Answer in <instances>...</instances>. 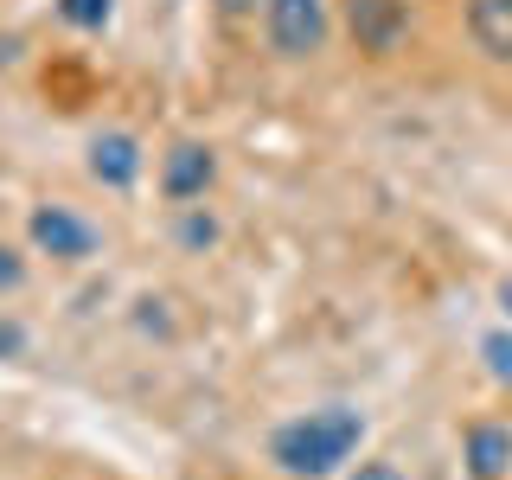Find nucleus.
Here are the masks:
<instances>
[{
    "mask_svg": "<svg viewBox=\"0 0 512 480\" xmlns=\"http://www.w3.org/2000/svg\"><path fill=\"white\" fill-rule=\"evenodd\" d=\"M365 442V416L352 404H320V410H301L288 423L269 429V461L288 474V480H333L359 455Z\"/></svg>",
    "mask_w": 512,
    "mask_h": 480,
    "instance_id": "nucleus-1",
    "label": "nucleus"
},
{
    "mask_svg": "<svg viewBox=\"0 0 512 480\" xmlns=\"http://www.w3.org/2000/svg\"><path fill=\"white\" fill-rule=\"evenodd\" d=\"M26 250L58 263V269H84L103 256V224L90 212H77L71 199H39L26 212Z\"/></svg>",
    "mask_w": 512,
    "mask_h": 480,
    "instance_id": "nucleus-2",
    "label": "nucleus"
},
{
    "mask_svg": "<svg viewBox=\"0 0 512 480\" xmlns=\"http://www.w3.org/2000/svg\"><path fill=\"white\" fill-rule=\"evenodd\" d=\"M327 32H333V0H263V39L276 58L288 64L314 58Z\"/></svg>",
    "mask_w": 512,
    "mask_h": 480,
    "instance_id": "nucleus-3",
    "label": "nucleus"
},
{
    "mask_svg": "<svg viewBox=\"0 0 512 480\" xmlns=\"http://www.w3.org/2000/svg\"><path fill=\"white\" fill-rule=\"evenodd\" d=\"M84 173L103 192H135L141 173H148V148H141L135 128H96L84 141Z\"/></svg>",
    "mask_w": 512,
    "mask_h": 480,
    "instance_id": "nucleus-4",
    "label": "nucleus"
},
{
    "mask_svg": "<svg viewBox=\"0 0 512 480\" xmlns=\"http://www.w3.org/2000/svg\"><path fill=\"white\" fill-rule=\"evenodd\" d=\"M340 26L365 58H391L410 39V0H340Z\"/></svg>",
    "mask_w": 512,
    "mask_h": 480,
    "instance_id": "nucleus-5",
    "label": "nucleus"
},
{
    "mask_svg": "<svg viewBox=\"0 0 512 480\" xmlns=\"http://www.w3.org/2000/svg\"><path fill=\"white\" fill-rule=\"evenodd\" d=\"M218 186V148L212 141H173L160 154V199L167 205H199Z\"/></svg>",
    "mask_w": 512,
    "mask_h": 480,
    "instance_id": "nucleus-6",
    "label": "nucleus"
},
{
    "mask_svg": "<svg viewBox=\"0 0 512 480\" xmlns=\"http://www.w3.org/2000/svg\"><path fill=\"white\" fill-rule=\"evenodd\" d=\"M461 461H468V480H512V423L506 416H474L461 429Z\"/></svg>",
    "mask_w": 512,
    "mask_h": 480,
    "instance_id": "nucleus-7",
    "label": "nucleus"
},
{
    "mask_svg": "<svg viewBox=\"0 0 512 480\" xmlns=\"http://www.w3.org/2000/svg\"><path fill=\"white\" fill-rule=\"evenodd\" d=\"M461 26L480 58L512 71V0H461Z\"/></svg>",
    "mask_w": 512,
    "mask_h": 480,
    "instance_id": "nucleus-8",
    "label": "nucleus"
},
{
    "mask_svg": "<svg viewBox=\"0 0 512 480\" xmlns=\"http://www.w3.org/2000/svg\"><path fill=\"white\" fill-rule=\"evenodd\" d=\"M218 237H224V224H218V212H205V199L199 205H173V244H180V250L205 256Z\"/></svg>",
    "mask_w": 512,
    "mask_h": 480,
    "instance_id": "nucleus-9",
    "label": "nucleus"
},
{
    "mask_svg": "<svg viewBox=\"0 0 512 480\" xmlns=\"http://www.w3.org/2000/svg\"><path fill=\"white\" fill-rule=\"evenodd\" d=\"M26 288H32V250H20L13 237H0V308L20 301Z\"/></svg>",
    "mask_w": 512,
    "mask_h": 480,
    "instance_id": "nucleus-10",
    "label": "nucleus"
},
{
    "mask_svg": "<svg viewBox=\"0 0 512 480\" xmlns=\"http://www.w3.org/2000/svg\"><path fill=\"white\" fill-rule=\"evenodd\" d=\"M480 365L493 372V384H506V391H512V320L480 333Z\"/></svg>",
    "mask_w": 512,
    "mask_h": 480,
    "instance_id": "nucleus-11",
    "label": "nucleus"
},
{
    "mask_svg": "<svg viewBox=\"0 0 512 480\" xmlns=\"http://www.w3.org/2000/svg\"><path fill=\"white\" fill-rule=\"evenodd\" d=\"M109 13H116V0H58V20L71 32H103Z\"/></svg>",
    "mask_w": 512,
    "mask_h": 480,
    "instance_id": "nucleus-12",
    "label": "nucleus"
},
{
    "mask_svg": "<svg viewBox=\"0 0 512 480\" xmlns=\"http://www.w3.org/2000/svg\"><path fill=\"white\" fill-rule=\"evenodd\" d=\"M346 480H410V474L397 468V461H359V468H352Z\"/></svg>",
    "mask_w": 512,
    "mask_h": 480,
    "instance_id": "nucleus-13",
    "label": "nucleus"
},
{
    "mask_svg": "<svg viewBox=\"0 0 512 480\" xmlns=\"http://www.w3.org/2000/svg\"><path fill=\"white\" fill-rule=\"evenodd\" d=\"M218 13H224V20H256V13H263V0H218Z\"/></svg>",
    "mask_w": 512,
    "mask_h": 480,
    "instance_id": "nucleus-14",
    "label": "nucleus"
},
{
    "mask_svg": "<svg viewBox=\"0 0 512 480\" xmlns=\"http://www.w3.org/2000/svg\"><path fill=\"white\" fill-rule=\"evenodd\" d=\"M500 308H506V320H512V276L500 282Z\"/></svg>",
    "mask_w": 512,
    "mask_h": 480,
    "instance_id": "nucleus-15",
    "label": "nucleus"
}]
</instances>
